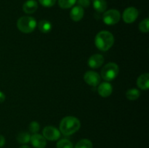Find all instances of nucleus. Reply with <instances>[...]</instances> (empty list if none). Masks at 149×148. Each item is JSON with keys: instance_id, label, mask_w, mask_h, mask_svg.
Here are the masks:
<instances>
[{"instance_id": "f257e3e1", "label": "nucleus", "mask_w": 149, "mask_h": 148, "mask_svg": "<svg viewBox=\"0 0 149 148\" xmlns=\"http://www.w3.org/2000/svg\"><path fill=\"white\" fill-rule=\"evenodd\" d=\"M81 127L79 120L74 116H66L60 123V131L65 136L76 133Z\"/></svg>"}, {"instance_id": "f03ea898", "label": "nucleus", "mask_w": 149, "mask_h": 148, "mask_svg": "<svg viewBox=\"0 0 149 148\" xmlns=\"http://www.w3.org/2000/svg\"><path fill=\"white\" fill-rule=\"evenodd\" d=\"M114 43V37L111 32L102 30L99 32L95 39L96 47L100 50L106 52L110 49Z\"/></svg>"}, {"instance_id": "7ed1b4c3", "label": "nucleus", "mask_w": 149, "mask_h": 148, "mask_svg": "<svg viewBox=\"0 0 149 148\" xmlns=\"http://www.w3.org/2000/svg\"><path fill=\"white\" fill-rule=\"evenodd\" d=\"M37 23L33 17L30 16H23L17 22V27L20 31L24 33H30L36 28Z\"/></svg>"}, {"instance_id": "20e7f679", "label": "nucleus", "mask_w": 149, "mask_h": 148, "mask_svg": "<svg viewBox=\"0 0 149 148\" xmlns=\"http://www.w3.org/2000/svg\"><path fill=\"white\" fill-rule=\"evenodd\" d=\"M119 68L117 64L109 62L101 70V77L106 81H113L119 74Z\"/></svg>"}, {"instance_id": "39448f33", "label": "nucleus", "mask_w": 149, "mask_h": 148, "mask_svg": "<svg viewBox=\"0 0 149 148\" xmlns=\"http://www.w3.org/2000/svg\"><path fill=\"white\" fill-rule=\"evenodd\" d=\"M121 18L120 12L117 10H109L105 12L103 15V20L105 24L113 26L119 22Z\"/></svg>"}, {"instance_id": "423d86ee", "label": "nucleus", "mask_w": 149, "mask_h": 148, "mask_svg": "<svg viewBox=\"0 0 149 148\" xmlns=\"http://www.w3.org/2000/svg\"><path fill=\"white\" fill-rule=\"evenodd\" d=\"M43 136L49 141H56L61 137V131L54 126H48L43 129Z\"/></svg>"}, {"instance_id": "0eeeda50", "label": "nucleus", "mask_w": 149, "mask_h": 148, "mask_svg": "<svg viewBox=\"0 0 149 148\" xmlns=\"http://www.w3.org/2000/svg\"><path fill=\"white\" fill-rule=\"evenodd\" d=\"M138 14H139L138 10L135 7H130L124 11L122 17L125 23L130 24L134 23L138 17Z\"/></svg>"}, {"instance_id": "6e6552de", "label": "nucleus", "mask_w": 149, "mask_h": 148, "mask_svg": "<svg viewBox=\"0 0 149 148\" xmlns=\"http://www.w3.org/2000/svg\"><path fill=\"white\" fill-rule=\"evenodd\" d=\"M84 80L88 85L92 86H96L100 82V76L95 71H89L85 73L84 75Z\"/></svg>"}, {"instance_id": "1a4fd4ad", "label": "nucleus", "mask_w": 149, "mask_h": 148, "mask_svg": "<svg viewBox=\"0 0 149 148\" xmlns=\"http://www.w3.org/2000/svg\"><path fill=\"white\" fill-rule=\"evenodd\" d=\"M30 142L35 148H45L47 145L46 139L39 133H33L31 136Z\"/></svg>"}, {"instance_id": "9d476101", "label": "nucleus", "mask_w": 149, "mask_h": 148, "mask_svg": "<svg viewBox=\"0 0 149 148\" xmlns=\"http://www.w3.org/2000/svg\"><path fill=\"white\" fill-rule=\"evenodd\" d=\"M104 62V58H103V55H100V54H95L93 55L89 58L88 59V65L92 68H98L103 65Z\"/></svg>"}, {"instance_id": "9b49d317", "label": "nucleus", "mask_w": 149, "mask_h": 148, "mask_svg": "<svg viewBox=\"0 0 149 148\" xmlns=\"http://www.w3.org/2000/svg\"><path fill=\"white\" fill-rule=\"evenodd\" d=\"M113 87L109 82H103L97 88V92L102 97H108L111 94Z\"/></svg>"}, {"instance_id": "f8f14e48", "label": "nucleus", "mask_w": 149, "mask_h": 148, "mask_svg": "<svg viewBox=\"0 0 149 148\" xmlns=\"http://www.w3.org/2000/svg\"><path fill=\"white\" fill-rule=\"evenodd\" d=\"M84 14V11L83 7H80V6H76L71 9V12H70V17H71V20H74V22H79L83 18Z\"/></svg>"}, {"instance_id": "ddd939ff", "label": "nucleus", "mask_w": 149, "mask_h": 148, "mask_svg": "<svg viewBox=\"0 0 149 148\" xmlns=\"http://www.w3.org/2000/svg\"><path fill=\"white\" fill-rule=\"evenodd\" d=\"M38 8V3L35 0H28L23 4V10L26 14L35 12Z\"/></svg>"}, {"instance_id": "4468645a", "label": "nucleus", "mask_w": 149, "mask_h": 148, "mask_svg": "<svg viewBox=\"0 0 149 148\" xmlns=\"http://www.w3.org/2000/svg\"><path fill=\"white\" fill-rule=\"evenodd\" d=\"M137 85L141 89L148 90L149 88V74H141L137 80Z\"/></svg>"}, {"instance_id": "2eb2a0df", "label": "nucleus", "mask_w": 149, "mask_h": 148, "mask_svg": "<svg viewBox=\"0 0 149 148\" xmlns=\"http://www.w3.org/2000/svg\"><path fill=\"white\" fill-rule=\"evenodd\" d=\"M93 7L97 12H104L107 8L106 0H93Z\"/></svg>"}, {"instance_id": "dca6fc26", "label": "nucleus", "mask_w": 149, "mask_h": 148, "mask_svg": "<svg viewBox=\"0 0 149 148\" xmlns=\"http://www.w3.org/2000/svg\"><path fill=\"white\" fill-rule=\"evenodd\" d=\"M39 30L43 33H48L52 30V24L48 20H41L38 25Z\"/></svg>"}, {"instance_id": "f3484780", "label": "nucleus", "mask_w": 149, "mask_h": 148, "mask_svg": "<svg viewBox=\"0 0 149 148\" xmlns=\"http://www.w3.org/2000/svg\"><path fill=\"white\" fill-rule=\"evenodd\" d=\"M141 96V92L137 89H130L126 92V97L129 100H136Z\"/></svg>"}, {"instance_id": "a211bd4d", "label": "nucleus", "mask_w": 149, "mask_h": 148, "mask_svg": "<svg viewBox=\"0 0 149 148\" xmlns=\"http://www.w3.org/2000/svg\"><path fill=\"white\" fill-rule=\"evenodd\" d=\"M93 143L87 139H83L79 141L75 145L74 148H93Z\"/></svg>"}, {"instance_id": "6ab92c4d", "label": "nucleus", "mask_w": 149, "mask_h": 148, "mask_svg": "<svg viewBox=\"0 0 149 148\" xmlns=\"http://www.w3.org/2000/svg\"><path fill=\"white\" fill-rule=\"evenodd\" d=\"M31 135L28 132H21L17 136V142L20 144H27L30 142Z\"/></svg>"}, {"instance_id": "aec40b11", "label": "nucleus", "mask_w": 149, "mask_h": 148, "mask_svg": "<svg viewBox=\"0 0 149 148\" xmlns=\"http://www.w3.org/2000/svg\"><path fill=\"white\" fill-rule=\"evenodd\" d=\"M77 2V0H58L60 7L63 9H68L72 7Z\"/></svg>"}, {"instance_id": "412c9836", "label": "nucleus", "mask_w": 149, "mask_h": 148, "mask_svg": "<svg viewBox=\"0 0 149 148\" xmlns=\"http://www.w3.org/2000/svg\"><path fill=\"white\" fill-rule=\"evenodd\" d=\"M57 148H74L72 142L68 139H63L58 141L56 145Z\"/></svg>"}, {"instance_id": "4be33fe9", "label": "nucleus", "mask_w": 149, "mask_h": 148, "mask_svg": "<svg viewBox=\"0 0 149 148\" xmlns=\"http://www.w3.org/2000/svg\"><path fill=\"white\" fill-rule=\"evenodd\" d=\"M148 24H149V19L146 18L145 20H142V21L139 24V29L142 33H148L149 30L148 28Z\"/></svg>"}, {"instance_id": "5701e85b", "label": "nucleus", "mask_w": 149, "mask_h": 148, "mask_svg": "<svg viewBox=\"0 0 149 148\" xmlns=\"http://www.w3.org/2000/svg\"><path fill=\"white\" fill-rule=\"evenodd\" d=\"M39 124L36 121H32L29 125V131L33 133H36L39 130Z\"/></svg>"}, {"instance_id": "b1692460", "label": "nucleus", "mask_w": 149, "mask_h": 148, "mask_svg": "<svg viewBox=\"0 0 149 148\" xmlns=\"http://www.w3.org/2000/svg\"><path fill=\"white\" fill-rule=\"evenodd\" d=\"M39 1L43 7H51L55 5L56 0H39Z\"/></svg>"}, {"instance_id": "393cba45", "label": "nucleus", "mask_w": 149, "mask_h": 148, "mask_svg": "<svg viewBox=\"0 0 149 148\" xmlns=\"http://www.w3.org/2000/svg\"><path fill=\"white\" fill-rule=\"evenodd\" d=\"M77 1L81 7H88L90 4V0H77Z\"/></svg>"}, {"instance_id": "a878e982", "label": "nucleus", "mask_w": 149, "mask_h": 148, "mask_svg": "<svg viewBox=\"0 0 149 148\" xmlns=\"http://www.w3.org/2000/svg\"><path fill=\"white\" fill-rule=\"evenodd\" d=\"M5 145V139L2 135H0V147H2Z\"/></svg>"}, {"instance_id": "bb28decb", "label": "nucleus", "mask_w": 149, "mask_h": 148, "mask_svg": "<svg viewBox=\"0 0 149 148\" xmlns=\"http://www.w3.org/2000/svg\"><path fill=\"white\" fill-rule=\"evenodd\" d=\"M5 100V94L0 91V103H2Z\"/></svg>"}, {"instance_id": "cd10ccee", "label": "nucleus", "mask_w": 149, "mask_h": 148, "mask_svg": "<svg viewBox=\"0 0 149 148\" xmlns=\"http://www.w3.org/2000/svg\"><path fill=\"white\" fill-rule=\"evenodd\" d=\"M20 148H31V147H30L27 146V145H23V146L20 147Z\"/></svg>"}]
</instances>
